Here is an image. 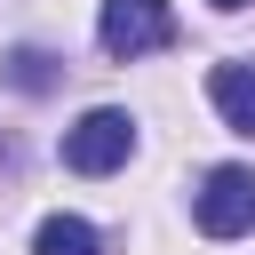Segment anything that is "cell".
Masks as SVG:
<instances>
[{"instance_id":"1","label":"cell","mask_w":255,"mask_h":255,"mask_svg":"<svg viewBox=\"0 0 255 255\" xmlns=\"http://www.w3.org/2000/svg\"><path fill=\"white\" fill-rule=\"evenodd\" d=\"M128 151H135V120L128 112H80L72 128H64V167L72 175H112V167H128Z\"/></svg>"},{"instance_id":"2","label":"cell","mask_w":255,"mask_h":255,"mask_svg":"<svg viewBox=\"0 0 255 255\" xmlns=\"http://www.w3.org/2000/svg\"><path fill=\"white\" fill-rule=\"evenodd\" d=\"M96 40H104V56L135 64V56H151V48L175 40V8H167V0H104Z\"/></svg>"},{"instance_id":"3","label":"cell","mask_w":255,"mask_h":255,"mask_svg":"<svg viewBox=\"0 0 255 255\" xmlns=\"http://www.w3.org/2000/svg\"><path fill=\"white\" fill-rule=\"evenodd\" d=\"M255 223V175L247 167H207L199 183V231L207 239H239Z\"/></svg>"},{"instance_id":"4","label":"cell","mask_w":255,"mask_h":255,"mask_svg":"<svg viewBox=\"0 0 255 255\" xmlns=\"http://www.w3.org/2000/svg\"><path fill=\"white\" fill-rule=\"evenodd\" d=\"M207 96H215L223 128L255 135V64H215V72H207Z\"/></svg>"},{"instance_id":"5","label":"cell","mask_w":255,"mask_h":255,"mask_svg":"<svg viewBox=\"0 0 255 255\" xmlns=\"http://www.w3.org/2000/svg\"><path fill=\"white\" fill-rule=\"evenodd\" d=\"M32 255H104V239H96V223H80V215H48V223L32 231Z\"/></svg>"},{"instance_id":"6","label":"cell","mask_w":255,"mask_h":255,"mask_svg":"<svg viewBox=\"0 0 255 255\" xmlns=\"http://www.w3.org/2000/svg\"><path fill=\"white\" fill-rule=\"evenodd\" d=\"M0 72H8V88H24V96H48V88H56V80H64V72H56V56H48V48H16V56H8V64H0Z\"/></svg>"},{"instance_id":"7","label":"cell","mask_w":255,"mask_h":255,"mask_svg":"<svg viewBox=\"0 0 255 255\" xmlns=\"http://www.w3.org/2000/svg\"><path fill=\"white\" fill-rule=\"evenodd\" d=\"M215 8H223V16H231V8H247V0H215Z\"/></svg>"}]
</instances>
